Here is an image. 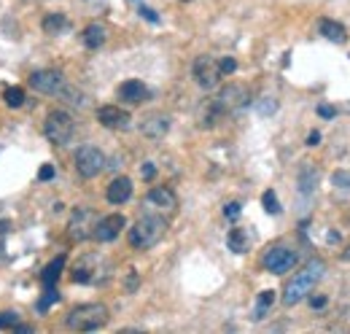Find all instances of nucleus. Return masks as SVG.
I'll list each match as a JSON object with an SVG mask.
<instances>
[{
  "label": "nucleus",
  "instance_id": "f257e3e1",
  "mask_svg": "<svg viewBox=\"0 0 350 334\" xmlns=\"http://www.w3.org/2000/svg\"><path fill=\"white\" fill-rule=\"evenodd\" d=\"M323 272H326V264H323L321 259L307 261L305 270H299V272L286 283V289H283V305L294 307V305H299L302 299H307V294L315 289V283L323 278Z\"/></svg>",
  "mask_w": 350,
  "mask_h": 334
},
{
  "label": "nucleus",
  "instance_id": "f03ea898",
  "mask_svg": "<svg viewBox=\"0 0 350 334\" xmlns=\"http://www.w3.org/2000/svg\"><path fill=\"white\" fill-rule=\"evenodd\" d=\"M165 232H167V218L162 213H148L132 224L127 240L135 250H148L165 237Z\"/></svg>",
  "mask_w": 350,
  "mask_h": 334
},
{
  "label": "nucleus",
  "instance_id": "7ed1b4c3",
  "mask_svg": "<svg viewBox=\"0 0 350 334\" xmlns=\"http://www.w3.org/2000/svg\"><path fill=\"white\" fill-rule=\"evenodd\" d=\"M70 332H97L108 324V307L100 302H89V305H79L68 313L65 318Z\"/></svg>",
  "mask_w": 350,
  "mask_h": 334
},
{
  "label": "nucleus",
  "instance_id": "20e7f679",
  "mask_svg": "<svg viewBox=\"0 0 350 334\" xmlns=\"http://www.w3.org/2000/svg\"><path fill=\"white\" fill-rule=\"evenodd\" d=\"M73 132H76V122H73V116L68 111H62V108L49 111V116H46L44 122V135L49 138V143L68 146L70 138H73Z\"/></svg>",
  "mask_w": 350,
  "mask_h": 334
},
{
  "label": "nucleus",
  "instance_id": "39448f33",
  "mask_svg": "<svg viewBox=\"0 0 350 334\" xmlns=\"http://www.w3.org/2000/svg\"><path fill=\"white\" fill-rule=\"evenodd\" d=\"M213 103H216V108L221 111V116L237 114V111H243L251 103V92L243 84H226L219 94L213 97Z\"/></svg>",
  "mask_w": 350,
  "mask_h": 334
},
{
  "label": "nucleus",
  "instance_id": "423d86ee",
  "mask_svg": "<svg viewBox=\"0 0 350 334\" xmlns=\"http://www.w3.org/2000/svg\"><path fill=\"white\" fill-rule=\"evenodd\" d=\"M73 165L81 178H97L105 170V154L97 146H81L73 157Z\"/></svg>",
  "mask_w": 350,
  "mask_h": 334
},
{
  "label": "nucleus",
  "instance_id": "0eeeda50",
  "mask_svg": "<svg viewBox=\"0 0 350 334\" xmlns=\"http://www.w3.org/2000/svg\"><path fill=\"white\" fill-rule=\"evenodd\" d=\"M191 73H194V81L200 84L205 92L216 89V86L221 84V79H224V76H221L219 60H216V57H208V54H202V57L194 60Z\"/></svg>",
  "mask_w": 350,
  "mask_h": 334
},
{
  "label": "nucleus",
  "instance_id": "6e6552de",
  "mask_svg": "<svg viewBox=\"0 0 350 334\" xmlns=\"http://www.w3.org/2000/svg\"><path fill=\"white\" fill-rule=\"evenodd\" d=\"M262 264L267 272L283 275V272H288V270L297 267V253L291 248H286V246H272V248L264 253Z\"/></svg>",
  "mask_w": 350,
  "mask_h": 334
},
{
  "label": "nucleus",
  "instance_id": "1a4fd4ad",
  "mask_svg": "<svg viewBox=\"0 0 350 334\" xmlns=\"http://www.w3.org/2000/svg\"><path fill=\"white\" fill-rule=\"evenodd\" d=\"M30 86L36 92H41V94H51L54 97V94L65 92V76L59 70H54V68H44V70L30 73Z\"/></svg>",
  "mask_w": 350,
  "mask_h": 334
},
{
  "label": "nucleus",
  "instance_id": "9d476101",
  "mask_svg": "<svg viewBox=\"0 0 350 334\" xmlns=\"http://www.w3.org/2000/svg\"><path fill=\"white\" fill-rule=\"evenodd\" d=\"M94 224H97V218H94V213H92V210L76 208L73 210V216H70V224H68V235H70V240L81 243V240L92 237Z\"/></svg>",
  "mask_w": 350,
  "mask_h": 334
},
{
  "label": "nucleus",
  "instance_id": "9b49d317",
  "mask_svg": "<svg viewBox=\"0 0 350 334\" xmlns=\"http://www.w3.org/2000/svg\"><path fill=\"white\" fill-rule=\"evenodd\" d=\"M124 227H127V218H124L122 213H111V216H105V218H100V221L94 224L92 237H94L97 243H111V240H116V237L122 235Z\"/></svg>",
  "mask_w": 350,
  "mask_h": 334
},
{
  "label": "nucleus",
  "instance_id": "f8f14e48",
  "mask_svg": "<svg viewBox=\"0 0 350 334\" xmlns=\"http://www.w3.org/2000/svg\"><path fill=\"white\" fill-rule=\"evenodd\" d=\"M140 132L148 138V140H162L167 132H170V116L162 114V111H154L148 116L140 119Z\"/></svg>",
  "mask_w": 350,
  "mask_h": 334
},
{
  "label": "nucleus",
  "instance_id": "ddd939ff",
  "mask_svg": "<svg viewBox=\"0 0 350 334\" xmlns=\"http://www.w3.org/2000/svg\"><path fill=\"white\" fill-rule=\"evenodd\" d=\"M146 205H151V210H157V213H175L178 197L170 186H154L146 194Z\"/></svg>",
  "mask_w": 350,
  "mask_h": 334
},
{
  "label": "nucleus",
  "instance_id": "4468645a",
  "mask_svg": "<svg viewBox=\"0 0 350 334\" xmlns=\"http://www.w3.org/2000/svg\"><path fill=\"white\" fill-rule=\"evenodd\" d=\"M97 122L105 129H130L132 116L119 105H103V108H97Z\"/></svg>",
  "mask_w": 350,
  "mask_h": 334
},
{
  "label": "nucleus",
  "instance_id": "2eb2a0df",
  "mask_svg": "<svg viewBox=\"0 0 350 334\" xmlns=\"http://www.w3.org/2000/svg\"><path fill=\"white\" fill-rule=\"evenodd\" d=\"M116 94H119V100L127 103V105H140V103H146V100L151 97L148 86H146L143 81H137V79H130V81L119 84Z\"/></svg>",
  "mask_w": 350,
  "mask_h": 334
},
{
  "label": "nucleus",
  "instance_id": "dca6fc26",
  "mask_svg": "<svg viewBox=\"0 0 350 334\" xmlns=\"http://www.w3.org/2000/svg\"><path fill=\"white\" fill-rule=\"evenodd\" d=\"M130 197H132V181L127 175L113 178V181L108 183V189H105V200H108L111 205H124Z\"/></svg>",
  "mask_w": 350,
  "mask_h": 334
},
{
  "label": "nucleus",
  "instance_id": "f3484780",
  "mask_svg": "<svg viewBox=\"0 0 350 334\" xmlns=\"http://www.w3.org/2000/svg\"><path fill=\"white\" fill-rule=\"evenodd\" d=\"M318 30H321V36H323L326 41H332V43H345V41H348V33H345V27H342L340 22L321 19V22H318Z\"/></svg>",
  "mask_w": 350,
  "mask_h": 334
},
{
  "label": "nucleus",
  "instance_id": "a211bd4d",
  "mask_svg": "<svg viewBox=\"0 0 350 334\" xmlns=\"http://www.w3.org/2000/svg\"><path fill=\"white\" fill-rule=\"evenodd\" d=\"M105 38H108V33H105V27H103V25H97V22L87 25V27H84V33H81V41H84L87 49H100V46L105 43Z\"/></svg>",
  "mask_w": 350,
  "mask_h": 334
},
{
  "label": "nucleus",
  "instance_id": "6ab92c4d",
  "mask_svg": "<svg viewBox=\"0 0 350 334\" xmlns=\"http://www.w3.org/2000/svg\"><path fill=\"white\" fill-rule=\"evenodd\" d=\"M226 246H229V250H234V253H248V248H251V235H248V229L234 227V229L229 232V237H226Z\"/></svg>",
  "mask_w": 350,
  "mask_h": 334
},
{
  "label": "nucleus",
  "instance_id": "aec40b11",
  "mask_svg": "<svg viewBox=\"0 0 350 334\" xmlns=\"http://www.w3.org/2000/svg\"><path fill=\"white\" fill-rule=\"evenodd\" d=\"M46 36H59L62 30H68V16L65 14H46L41 22Z\"/></svg>",
  "mask_w": 350,
  "mask_h": 334
},
{
  "label": "nucleus",
  "instance_id": "412c9836",
  "mask_svg": "<svg viewBox=\"0 0 350 334\" xmlns=\"http://www.w3.org/2000/svg\"><path fill=\"white\" fill-rule=\"evenodd\" d=\"M62 267H65V256H57L54 261H49L44 267V272H41V283L44 286H54L59 281V275H62Z\"/></svg>",
  "mask_w": 350,
  "mask_h": 334
},
{
  "label": "nucleus",
  "instance_id": "4be33fe9",
  "mask_svg": "<svg viewBox=\"0 0 350 334\" xmlns=\"http://www.w3.org/2000/svg\"><path fill=\"white\" fill-rule=\"evenodd\" d=\"M3 100H5L8 108H22L25 105V89L22 86H8L5 94H3Z\"/></svg>",
  "mask_w": 350,
  "mask_h": 334
},
{
  "label": "nucleus",
  "instance_id": "5701e85b",
  "mask_svg": "<svg viewBox=\"0 0 350 334\" xmlns=\"http://www.w3.org/2000/svg\"><path fill=\"white\" fill-rule=\"evenodd\" d=\"M272 302H275V292H272V289H267V292L259 294V305H256V310H254V318H256V321H262L264 316H267V310L272 307Z\"/></svg>",
  "mask_w": 350,
  "mask_h": 334
},
{
  "label": "nucleus",
  "instance_id": "b1692460",
  "mask_svg": "<svg viewBox=\"0 0 350 334\" xmlns=\"http://www.w3.org/2000/svg\"><path fill=\"white\" fill-rule=\"evenodd\" d=\"M315 181H318V172H315V167H312V165L302 167V172H299V186H302V192H305V194H310V192H312Z\"/></svg>",
  "mask_w": 350,
  "mask_h": 334
},
{
  "label": "nucleus",
  "instance_id": "393cba45",
  "mask_svg": "<svg viewBox=\"0 0 350 334\" xmlns=\"http://www.w3.org/2000/svg\"><path fill=\"white\" fill-rule=\"evenodd\" d=\"M73 283H89L92 281V267H89V259L87 261H81V264H76V270H73Z\"/></svg>",
  "mask_w": 350,
  "mask_h": 334
},
{
  "label": "nucleus",
  "instance_id": "a878e982",
  "mask_svg": "<svg viewBox=\"0 0 350 334\" xmlns=\"http://www.w3.org/2000/svg\"><path fill=\"white\" fill-rule=\"evenodd\" d=\"M59 302V292L54 289V286H46V292H44V296H41V302H38V310L41 313H46L51 305H57Z\"/></svg>",
  "mask_w": 350,
  "mask_h": 334
},
{
  "label": "nucleus",
  "instance_id": "bb28decb",
  "mask_svg": "<svg viewBox=\"0 0 350 334\" xmlns=\"http://www.w3.org/2000/svg\"><path fill=\"white\" fill-rule=\"evenodd\" d=\"M262 203H264V210L267 213H280V203H278V197H275V192L269 189V192H264V197H262Z\"/></svg>",
  "mask_w": 350,
  "mask_h": 334
},
{
  "label": "nucleus",
  "instance_id": "cd10ccee",
  "mask_svg": "<svg viewBox=\"0 0 350 334\" xmlns=\"http://www.w3.org/2000/svg\"><path fill=\"white\" fill-rule=\"evenodd\" d=\"M332 183H334L337 189H345V192H350V170H337V172L332 175Z\"/></svg>",
  "mask_w": 350,
  "mask_h": 334
},
{
  "label": "nucleus",
  "instance_id": "c85d7f7f",
  "mask_svg": "<svg viewBox=\"0 0 350 334\" xmlns=\"http://www.w3.org/2000/svg\"><path fill=\"white\" fill-rule=\"evenodd\" d=\"M16 321H19V316H16L14 310H3V313H0V332H5V329L11 332Z\"/></svg>",
  "mask_w": 350,
  "mask_h": 334
},
{
  "label": "nucleus",
  "instance_id": "c756f323",
  "mask_svg": "<svg viewBox=\"0 0 350 334\" xmlns=\"http://www.w3.org/2000/svg\"><path fill=\"white\" fill-rule=\"evenodd\" d=\"M219 68H221V76H232L237 70V62L232 57H224V60H219Z\"/></svg>",
  "mask_w": 350,
  "mask_h": 334
},
{
  "label": "nucleus",
  "instance_id": "7c9ffc66",
  "mask_svg": "<svg viewBox=\"0 0 350 334\" xmlns=\"http://www.w3.org/2000/svg\"><path fill=\"white\" fill-rule=\"evenodd\" d=\"M307 299H310V307H312V310H323V307H326V302H329L323 294H312V292L307 294Z\"/></svg>",
  "mask_w": 350,
  "mask_h": 334
},
{
  "label": "nucleus",
  "instance_id": "2f4dec72",
  "mask_svg": "<svg viewBox=\"0 0 350 334\" xmlns=\"http://www.w3.org/2000/svg\"><path fill=\"white\" fill-rule=\"evenodd\" d=\"M240 210H243V208H240V203H226V205H224V216L234 221V218L240 216Z\"/></svg>",
  "mask_w": 350,
  "mask_h": 334
},
{
  "label": "nucleus",
  "instance_id": "473e14b6",
  "mask_svg": "<svg viewBox=\"0 0 350 334\" xmlns=\"http://www.w3.org/2000/svg\"><path fill=\"white\" fill-rule=\"evenodd\" d=\"M318 116L321 119H334L337 116V108L334 105H318Z\"/></svg>",
  "mask_w": 350,
  "mask_h": 334
},
{
  "label": "nucleus",
  "instance_id": "72a5a7b5",
  "mask_svg": "<svg viewBox=\"0 0 350 334\" xmlns=\"http://www.w3.org/2000/svg\"><path fill=\"white\" fill-rule=\"evenodd\" d=\"M54 178V165H44L38 170V181H51Z\"/></svg>",
  "mask_w": 350,
  "mask_h": 334
},
{
  "label": "nucleus",
  "instance_id": "f704fd0d",
  "mask_svg": "<svg viewBox=\"0 0 350 334\" xmlns=\"http://www.w3.org/2000/svg\"><path fill=\"white\" fill-rule=\"evenodd\" d=\"M11 332H16V334H33V332H36V329H33V326H30V324H19V321H16V324H14V329H11Z\"/></svg>",
  "mask_w": 350,
  "mask_h": 334
},
{
  "label": "nucleus",
  "instance_id": "c9c22d12",
  "mask_svg": "<svg viewBox=\"0 0 350 334\" xmlns=\"http://www.w3.org/2000/svg\"><path fill=\"white\" fill-rule=\"evenodd\" d=\"M154 175H157V167H154V162H146V165H143V178H146V181H151Z\"/></svg>",
  "mask_w": 350,
  "mask_h": 334
},
{
  "label": "nucleus",
  "instance_id": "e433bc0d",
  "mask_svg": "<svg viewBox=\"0 0 350 334\" xmlns=\"http://www.w3.org/2000/svg\"><path fill=\"white\" fill-rule=\"evenodd\" d=\"M318 140H321V132H318V129H312V132L307 135V146H318Z\"/></svg>",
  "mask_w": 350,
  "mask_h": 334
},
{
  "label": "nucleus",
  "instance_id": "4c0bfd02",
  "mask_svg": "<svg viewBox=\"0 0 350 334\" xmlns=\"http://www.w3.org/2000/svg\"><path fill=\"white\" fill-rule=\"evenodd\" d=\"M267 100H269V97H267ZM259 111H262V114H272V111H275V103H272V100H269V103H262Z\"/></svg>",
  "mask_w": 350,
  "mask_h": 334
},
{
  "label": "nucleus",
  "instance_id": "58836bf2",
  "mask_svg": "<svg viewBox=\"0 0 350 334\" xmlns=\"http://www.w3.org/2000/svg\"><path fill=\"white\" fill-rule=\"evenodd\" d=\"M140 14H143L146 19H151V22H157V14H154L151 8H140Z\"/></svg>",
  "mask_w": 350,
  "mask_h": 334
},
{
  "label": "nucleus",
  "instance_id": "ea45409f",
  "mask_svg": "<svg viewBox=\"0 0 350 334\" xmlns=\"http://www.w3.org/2000/svg\"><path fill=\"white\" fill-rule=\"evenodd\" d=\"M3 232H8V221H0V235Z\"/></svg>",
  "mask_w": 350,
  "mask_h": 334
},
{
  "label": "nucleus",
  "instance_id": "a19ab883",
  "mask_svg": "<svg viewBox=\"0 0 350 334\" xmlns=\"http://www.w3.org/2000/svg\"><path fill=\"white\" fill-rule=\"evenodd\" d=\"M342 259H345V261H350V246L345 250H342Z\"/></svg>",
  "mask_w": 350,
  "mask_h": 334
},
{
  "label": "nucleus",
  "instance_id": "79ce46f5",
  "mask_svg": "<svg viewBox=\"0 0 350 334\" xmlns=\"http://www.w3.org/2000/svg\"><path fill=\"white\" fill-rule=\"evenodd\" d=\"M183 3H189V0H183Z\"/></svg>",
  "mask_w": 350,
  "mask_h": 334
}]
</instances>
